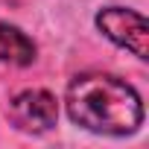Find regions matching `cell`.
Here are the masks:
<instances>
[{
    "instance_id": "6da1fadb",
    "label": "cell",
    "mask_w": 149,
    "mask_h": 149,
    "mask_svg": "<svg viewBox=\"0 0 149 149\" xmlns=\"http://www.w3.org/2000/svg\"><path fill=\"white\" fill-rule=\"evenodd\" d=\"M70 120L100 134H132L143 123V105L137 91L108 73H85L67 88Z\"/></svg>"
},
{
    "instance_id": "7a4b0ae2",
    "label": "cell",
    "mask_w": 149,
    "mask_h": 149,
    "mask_svg": "<svg viewBox=\"0 0 149 149\" xmlns=\"http://www.w3.org/2000/svg\"><path fill=\"white\" fill-rule=\"evenodd\" d=\"M97 26L105 32V38H111L114 44L132 50L137 58H146V35H149V24L140 12H132V9H120V6H111V9H102L97 15Z\"/></svg>"
},
{
    "instance_id": "3957f363",
    "label": "cell",
    "mask_w": 149,
    "mask_h": 149,
    "mask_svg": "<svg viewBox=\"0 0 149 149\" xmlns=\"http://www.w3.org/2000/svg\"><path fill=\"white\" fill-rule=\"evenodd\" d=\"M9 117L21 132H47V129L56 126L58 105H56V97L50 91L29 88V91H21L12 100Z\"/></svg>"
},
{
    "instance_id": "277c9868",
    "label": "cell",
    "mask_w": 149,
    "mask_h": 149,
    "mask_svg": "<svg viewBox=\"0 0 149 149\" xmlns=\"http://www.w3.org/2000/svg\"><path fill=\"white\" fill-rule=\"evenodd\" d=\"M35 58V44L15 26L0 24V61L12 64H32Z\"/></svg>"
}]
</instances>
